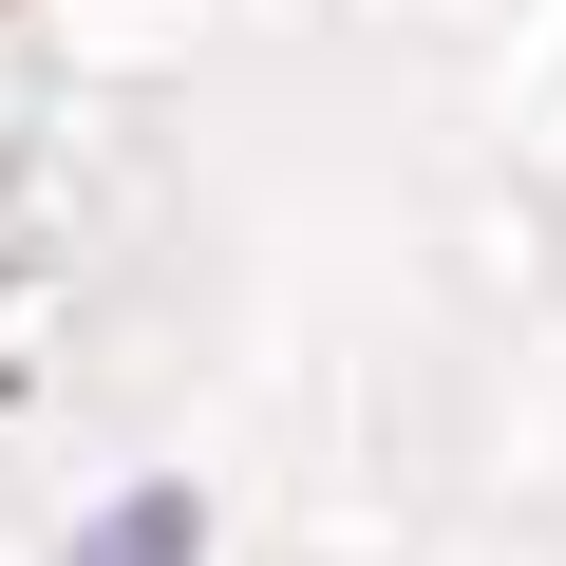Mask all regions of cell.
I'll return each instance as SVG.
<instances>
[{
  "mask_svg": "<svg viewBox=\"0 0 566 566\" xmlns=\"http://www.w3.org/2000/svg\"><path fill=\"white\" fill-rule=\"evenodd\" d=\"M189 528H208V510H189V491H114V510H95V547H76V566H189Z\"/></svg>",
  "mask_w": 566,
  "mask_h": 566,
  "instance_id": "6da1fadb",
  "label": "cell"
}]
</instances>
